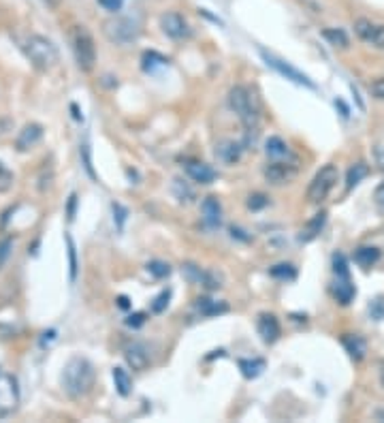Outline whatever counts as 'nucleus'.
Wrapping results in <instances>:
<instances>
[{"label": "nucleus", "instance_id": "a18cd8bd", "mask_svg": "<svg viewBox=\"0 0 384 423\" xmlns=\"http://www.w3.org/2000/svg\"><path fill=\"white\" fill-rule=\"evenodd\" d=\"M9 248H11V240H5L3 244H0V265H3L5 259L9 257Z\"/></svg>", "mask_w": 384, "mask_h": 423}, {"label": "nucleus", "instance_id": "1a4fd4ad", "mask_svg": "<svg viewBox=\"0 0 384 423\" xmlns=\"http://www.w3.org/2000/svg\"><path fill=\"white\" fill-rule=\"evenodd\" d=\"M297 176V165L288 162V160H271L265 167V180L273 186H282L292 182Z\"/></svg>", "mask_w": 384, "mask_h": 423}, {"label": "nucleus", "instance_id": "37998d69", "mask_svg": "<svg viewBox=\"0 0 384 423\" xmlns=\"http://www.w3.org/2000/svg\"><path fill=\"white\" fill-rule=\"evenodd\" d=\"M11 129H13V122H11L9 118H3V116H0V137L9 135Z\"/></svg>", "mask_w": 384, "mask_h": 423}, {"label": "nucleus", "instance_id": "c85d7f7f", "mask_svg": "<svg viewBox=\"0 0 384 423\" xmlns=\"http://www.w3.org/2000/svg\"><path fill=\"white\" fill-rule=\"evenodd\" d=\"M15 184V176L11 169L0 160V193H9Z\"/></svg>", "mask_w": 384, "mask_h": 423}, {"label": "nucleus", "instance_id": "ea45409f", "mask_svg": "<svg viewBox=\"0 0 384 423\" xmlns=\"http://www.w3.org/2000/svg\"><path fill=\"white\" fill-rule=\"evenodd\" d=\"M99 5L103 9L111 11V13H118L122 9V5H124V0H99Z\"/></svg>", "mask_w": 384, "mask_h": 423}, {"label": "nucleus", "instance_id": "09e8293b", "mask_svg": "<svg viewBox=\"0 0 384 423\" xmlns=\"http://www.w3.org/2000/svg\"><path fill=\"white\" fill-rule=\"evenodd\" d=\"M45 3H48L50 7H58V5H60V0H45Z\"/></svg>", "mask_w": 384, "mask_h": 423}, {"label": "nucleus", "instance_id": "bb28decb", "mask_svg": "<svg viewBox=\"0 0 384 423\" xmlns=\"http://www.w3.org/2000/svg\"><path fill=\"white\" fill-rule=\"evenodd\" d=\"M173 195H176V199L180 201V203H192L194 201V190L184 182V180H173Z\"/></svg>", "mask_w": 384, "mask_h": 423}, {"label": "nucleus", "instance_id": "39448f33", "mask_svg": "<svg viewBox=\"0 0 384 423\" xmlns=\"http://www.w3.org/2000/svg\"><path fill=\"white\" fill-rule=\"evenodd\" d=\"M139 22L126 15H115L103 24V34L113 46H131L139 39Z\"/></svg>", "mask_w": 384, "mask_h": 423}, {"label": "nucleus", "instance_id": "412c9836", "mask_svg": "<svg viewBox=\"0 0 384 423\" xmlns=\"http://www.w3.org/2000/svg\"><path fill=\"white\" fill-rule=\"evenodd\" d=\"M378 261H380V250H378L376 246H361V248H357V252H355V263H357L359 268L369 270V268H374Z\"/></svg>", "mask_w": 384, "mask_h": 423}, {"label": "nucleus", "instance_id": "79ce46f5", "mask_svg": "<svg viewBox=\"0 0 384 423\" xmlns=\"http://www.w3.org/2000/svg\"><path fill=\"white\" fill-rule=\"evenodd\" d=\"M145 323V314L143 312H135V314H131L126 319V325L128 327H141Z\"/></svg>", "mask_w": 384, "mask_h": 423}, {"label": "nucleus", "instance_id": "f03ea898", "mask_svg": "<svg viewBox=\"0 0 384 423\" xmlns=\"http://www.w3.org/2000/svg\"><path fill=\"white\" fill-rule=\"evenodd\" d=\"M24 54H26V58L30 60V64H32L34 69L43 71V73L52 71V69L58 64V60H60V54H58L56 46L52 43L50 39L41 36V34H30V36L26 39Z\"/></svg>", "mask_w": 384, "mask_h": 423}, {"label": "nucleus", "instance_id": "49530a36", "mask_svg": "<svg viewBox=\"0 0 384 423\" xmlns=\"http://www.w3.org/2000/svg\"><path fill=\"white\" fill-rule=\"evenodd\" d=\"M374 199H376V203L378 205H384V182L376 188V193H374Z\"/></svg>", "mask_w": 384, "mask_h": 423}, {"label": "nucleus", "instance_id": "aec40b11", "mask_svg": "<svg viewBox=\"0 0 384 423\" xmlns=\"http://www.w3.org/2000/svg\"><path fill=\"white\" fill-rule=\"evenodd\" d=\"M265 152L271 160H290L292 158V152L290 148L286 146L284 139L280 137H269L267 144H265Z\"/></svg>", "mask_w": 384, "mask_h": 423}, {"label": "nucleus", "instance_id": "8fccbe9b", "mask_svg": "<svg viewBox=\"0 0 384 423\" xmlns=\"http://www.w3.org/2000/svg\"><path fill=\"white\" fill-rule=\"evenodd\" d=\"M120 306H122V308H128V300H126V298H120Z\"/></svg>", "mask_w": 384, "mask_h": 423}, {"label": "nucleus", "instance_id": "f257e3e1", "mask_svg": "<svg viewBox=\"0 0 384 423\" xmlns=\"http://www.w3.org/2000/svg\"><path fill=\"white\" fill-rule=\"evenodd\" d=\"M97 383V370L85 357H71L62 370V387L69 398H85Z\"/></svg>", "mask_w": 384, "mask_h": 423}, {"label": "nucleus", "instance_id": "dca6fc26", "mask_svg": "<svg viewBox=\"0 0 384 423\" xmlns=\"http://www.w3.org/2000/svg\"><path fill=\"white\" fill-rule=\"evenodd\" d=\"M201 212H203V223L209 229H216L222 223V205L216 197H205L201 203Z\"/></svg>", "mask_w": 384, "mask_h": 423}, {"label": "nucleus", "instance_id": "6e6552de", "mask_svg": "<svg viewBox=\"0 0 384 423\" xmlns=\"http://www.w3.org/2000/svg\"><path fill=\"white\" fill-rule=\"evenodd\" d=\"M20 406V387L13 374L0 372V419L13 415Z\"/></svg>", "mask_w": 384, "mask_h": 423}, {"label": "nucleus", "instance_id": "2eb2a0df", "mask_svg": "<svg viewBox=\"0 0 384 423\" xmlns=\"http://www.w3.org/2000/svg\"><path fill=\"white\" fill-rule=\"evenodd\" d=\"M331 293L341 306H348L355 300L357 289L350 282V276H335V282L331 284Z\"/></svg>", "mask_w": 384, "mask_h": 423}, {"label": "nucleus", "instance_id": "423d86ee", "mask_svg": "<svg viewBox=\"0 0 384 423\" xmlns=\"http://www.w3.org/2000/svg\"><path fill=\"white\" fill-rule=\"evenodd\" d=\"M335 184H337V167L325 165L308 186V201L310 203H322L329 197V193L335 188Z\"/></svg>", "mask_w": 384, "mask_h": 423}, {"label": "nucleus", "instance_id": "473e14b6", "mask_svg": "<svg viewBox=\"0 0 384 423\" xmlns=\"http://www.w3.org/2000/svg\"><path fill=\"white\" fill-rule=\"evenodd\" d=\"M148 272L154 278H166L171 274V265L164 263V261H152V263H148Z\"/></svg>", "mask_w": 384, "mask_h": 423}, {"label": "nucleus", "instance_id": "c03bdc74", "mask_svg": "<svg viewBox=\"0 0 384 423\" xmlns=\"http://www.w3.org/2000/svg\"><path fill=\"white\" fill-rule=\"evenodd\" d=\"M374 158H376V165L384 172V148H382V146H376V148H374Z\"/></svg>", "mask_w": 384, "mask_h": 423}, {"label": "nucleus", "instance_id": "58836bf2", "mask_svg": "<svg viewBox=\"0 0 384 423\" xmlns=\"http://www.w3.org/2000/svg\"><path fill=\"white\" fill-rule=\"evenodd\" d=\"M169 298H171V291H162L152 304V312H162L166 308V304H169Z\"/></svg>", "mask_w": 384, "mask_h": 423}, {"label": "nucleus", "instance_id": "9b49d317", "mask_svg": "<svg viewBox=\"0 0 384 423\" xmlns=\"http://www.w3.org/2000/svg\"><path fill=\"white\" fill-rule=\"evenodd\" d=\"M160 28H162V32H164L169 39H173V41H182V39H188V36H190V26H188V22H186L180 13H173V11H169V13H164V15L160 18Z\"/></svg>", "mask_w": 384, "mask_h": 423}, {"label": "nucleus", "instance_id": "f3484780", "mask_svg": "<svg viewBox=\"0 0 384 423\" xmlns=\"http://www.w3.org/2000/svg\"><path fill=\"white\" fill-rule=\"evenodd\" d=\"M186 174L197 184H211L213 180H216V172H213L207 162H199V160L186 162Z\"/></svg>", "mask_w": 384, "mask_h": 423}, {"label": "nucleus", "instance_id": "c756f323", "mask_svg": "<svg viewBox=\"0 0 384 423\" xmlns=\"http://www.w3.org/2000/svg\"><path fill=\"white\" fill-rule=\"evenodd\" d=\"M271 276H273V278H280V280H294L297 272H294L292 265H288V263H280V265L271 268Z\"/></svg>", "mask_w": 384, "mask_h": 423}, {"label": "nucleus", "instance_id": "a211bd4d", "mask_svg": "<svg viewBox=\"0 0 384 423\" xmlns=\"http://www.w3.org/2000/svg\"><path fill=\"white\" fill-rule=\"evenodd\" d=\"M256 329H259V335L263 338L265 345H273L280 338V323L273 314H261Z\"/></svg>", "mask_w": 384, "mask_h": 423}, {"label": "nucleus", "instance_id": "2f4dec72", "mask_svg": "<svg viewBox=\"0 0 384 423\" xmlns=\"http://www.w3.org/2000/svg\"><path fill=\"white\" fill-rule=\"evenodd\" d=\"M374 22L371 20H365V18H361V20H357L355 22V32H357V36L359 39H363V41H367L369 39V34H371V30H374Z\"/></svg>", "mask_w": 384, "mask_h": 423}, {"label": "nucleus", "instance_id": "7ed1b4c3", "mask_svg": "<svg viewBox=\"0 0 384 423\" xmlns=\"http://www.w3.org/2000/svg\"><path fill=\"white\" fill-rule=\"evenodd\" d=\"M229 107L237 113L241 124L246 126V131H256L259 129V105L254 101V95L246 86H235L229 90Z\"/></svg>", "mask_w": 384, "mask_h": 423}, {"label": "nucleus", "instance_id": "e433bc0d", "mask_svg": "<svg viewBox=\"0 0 384 423\" xmlns=\"http://www.w3.org/2000/svg\"><path fill=\"white\" fill-rule=\"evenodd\" d=\"M369 314L374 321H382L384 319V300L382 298H376L371 304H369Z\"/></svg>", "mask_w": 384, "mask_h": 423}, {"label": "nucleus", "instance_id": "a19ab883", "mask_svg": "<svg viewBox=\"0 0 384 423\" xmlns=\"http://www.w3.org/2000/svg\"><path fill=\"white\" fill-rule=\"evenodd\" d=\"M113 214H115V221H118V229L122 231V227H124V221H126V207H122L120 203H113Z\"/></svg>", "mask_w": 384, "mask_h": 423}, {"label": "nucleus", "instance_id": "0eeeda50", "mask_svg": "<svg viewBox=\"0 0 384 423\" xmlns=\"http://www.w3.org/2000/svg\"><path fill=\"white\" fill-rule=\"evenodd\" d=\"M261 56H263V60L267 62V67H271V69L278 71L282 77H286L288 81L297 83V86H306V88H310V90L316 88V86H314V81H312L306 73H301L299 69H294L290 62L278 58L276 54H271V52H267V50H261Z\"/></svg>", "mask_w": 384, "mask_h": 423}, {"label": "nucleus", "instance_id": "c9c22d12", "mask_svg": "<svg viewBox=\"0 0 384 423\" xmlns=\"http://www.w3.org/2000/svg\"><path fill=\"white\" fill-rule=\"evenodd\" d=\"M267 203H269V199L263 193H254V195L248 197V207L250 209H263Z\"/></svg>", "mask_w": 384, "mask_h": 423}, {"label": "nucleus", "instance_id": "5701e85b", "mask_svg": "<svg viewBox=\"0 0 384 423\" xmlns=\"http://www.w3.org/2000/svg\"><path fill=\"white\" fill-rule=\"evenodd\" d=\"M113 385H115V389H118V394L120 396H131V391H133V378L128 376V372L124 370V368H113Z\"/></svg>", "mask_w": 384, "mask_h": 423}, {"label": "nucleus", "instance_id": "393cba45", "mask_svg": "<svg viewBox=\"0 0 384 423\" xmlns=\"http://www.w3.org/2000/svg\"><path fill=\"white\" fill-rule=\"evenodd\" d=\"M237 363H239V370H241V374H243L246 378L261 376L263 370H265V366H267L265 359H239Z\"/></svg>", "mask_w": 384, "mask_h": 423}, {"label": "nucleus", "instance_id": "b1692460", "mask_svg": "<svg viewBox=\"0 0 384 423\" xmlns=\"http://www.w3.org/2000/svg\"><path fill=\"white\" fill-rule=\"evenodd\" d=\"M367 176H369V167H367L365 162H355V165L348 169V174H346V188L353 190V188L359 186Z\"/></svg>", "mask_w": 384, "mask_h": 423}, {"label": "nucleus", "instance_id": "20e7f679", "mask_svg": "<svg viewBox=\"0 0 384 423\" xmlns=\"http://www.w3.org/2000/svg\"><path fill=\"white\" fill-rule=\"evenodd\" d=\"M69 36H71V50H73L77 67L83 73H90L97 67V46L90 30L85 26H73Z\"/></svg>", "mask_w": 384, "mask_h": 423}, {"label": "nucleus", "instance_id": "7c9ffc66", "mask_svg": "<svg viewBox=\"0 0 384 423\" xmlns=\"http://www.w3.org/2000/svg\"><path fill=\"white\" fill-rule=\"evenodd\" d=\"M365 43L374 46L376 50H384V26L382 24L374 26V30H371V34H369V39L365 41Z\"/></svg>", "mask_w": 384, "mask_h": 423}, {"label": "nucleus", "instance_id": "6ab92c4d", "mask_svg": "<svg viewBox=\"0 0 384 423\" xmlns=\"http://www.w3.org/2000/svg\"><path fill=\"white\" fill-rule=\"evenodd\" d=\"M341 345H344V349L348 351V355L355 359V361H361L367 353V345L361 335L357 333H346L344 338H341Z\"/></svg>", "mask_w": 384, "mask_h": 423}, {"label": "nucleus", "instance_id": "f704fd0d", "mask_svg": "<svg viewBox=\"0 0 384 423\" xmlns=\"http://www.w3.org/2000/svg\"><path fill=\"white\" fill-rule=\"evenodd\" d=\"M333 270H335V276H350L348 263H346V259H344L341 252H337V255L333 257Z\"/></svg>", "mask_w": 384, "mask_h": 423}, {"label": "nucleus", "instance_id": "a878e982", "mask_svg": "<svg viewBox=\"0 0 384 423\" xmlns=\"http://www.w3.org/2000/svg\"><path fill=\"white\" fill-rule=\"evenodd\" d=\"M199 312L205 317H216L229 312V306L225 302H213V300H199Z\"/></svg>", "mask_w": 384, "mask_h": 423}, {"label": "nucleus", "instance_id": "4c0bfd02", "mask_svg": "<svg viewBox=\"0 0 384 423\" xmlns=\"http://www.w3.org/2000/svg\"><path fill=\"white\" fill-rule=\"evenodd\" d=\"M369 92H371V97H374V99H378V101H384V75L371 81V86H369Z\"/></svg>", "mask_w": 384, "mask_h": 423}, {"label": "nucleus", "instance_id": "cd10ccee", "mask_svg": "<svg viewBox=\"0 0 384 423\" xmlns=\"http://www.w3.org/2000/svg\"><path fill=\"white\" fill-rule=\"evenodd\" d=\"M325 39L329 41L331 46H335V48H348V36H346L344 30H339V28L325 30Z\"/></svg>", "mask_w": 384, "mask_h": 423}, {"label": "nucleus", "instance_id": "ddd939ff", "mask_svg": "<svg viewBox=\"0 0 384 423\" xmlns=\"http://www.w3.org/2000/svg\"><path fill=\"white\" fill-rule=\"evenodd\" d=\"M124 359H126V363L131 366L133 370H137V372H143V370H148V366H150V351H148V347L145 345H141V342H133V345H128L126 349H124Z\"/></svg>", "mask_w": 384, "mask_h": 423}, {"label": "nucleus", "instance_id": "4be33fe9", "mask_svg": "<svg viewBox=\"0 0 384 423\" xmlns=\"http://www.w3.org/2000/svg\"><path fill=\"white\" fill-rule=\"evenodd\" d=\"M325 223H327V212H318V214L312 221L306 223V227L301 229V235H299V240H301V242H312L314 237H318V233L322 231Z\"/></svg>", "mask_w": 384, "mask_h": 423}, {"label": "nucleus", "instance_id": "4468645a", "mask_svg": "<svg viewBox=\"0 0 384 423\" xmlns=\"http://www.w3.org/2000/svg\"><path fill=\"white\" fill-rule=\"evenodd\" d=\"M213 154H216V158L222 162V165H237L241 160V154H243V148L241 144L233 141V139H222L216 144V150H213Z\"/></svg>", "mask_w": 384, "mask_h": 423}, {"label": "nucleus", "instance_id": "de8ad7c7", "mask_svg": "<svg viewBox=\"0 0 384 423\" xmlns=\"http://www.w3.org/2000/svg\"><path fill=\"white\" fill-rule=\"evenodd\" d=\"M75 203H77V197L71 195V201H69V221L75 219Z\"/></svg>", "mask_w": 384, "mask_h": 423}, {"label": "nucleus", "instance_id": "72a5a7b5", "mask_svg": "<svg viewBox=\"0 0 384 423\" xmlns=\"http://www.w3.org/2000/svg\"><path fill=\"white\" fill-rule=\"evenodd\" d=\"M66 244H69V265H71V282H75L77 278V250H75V242L71 235H66Z\"/></svg>", "mask_w": 384, "mask_h": 423}, {"label": "nucleus", "instance_id": "f8f14e48", "mask_svg": "<svg viewBox=\"0 0 384 423\" xmlns=\"http://www.w3.org/2000/svg\"><path fill=\"white\" fill-rule=\"evenodd\" d=\"M41 139H43V126L36 124V122H30V124H26L24 129L17 133V137H15V150L17 152H28L34 146H38Z\"/></svg>", "mask_w": 384, "mask_h": 423}, {"label": "nucleus", "instance_id": "9d476101", "mask_svg": "<svg viewBox=\"0 0 384 423\" xmlns=\"http://www.w3.org/2000/svg\"><path fill=\"white\" fill-rule=\"evenodd\" d=\"M182 274H184V278H186L190 284H199V286H205V289H209V291H216V289L222 286V284H220V278H218L216 274H211V272L199 268L197 263H184V265H182Z\"/></svg>", "mask_w": 384, "mask_h": 423}]
</instances>
